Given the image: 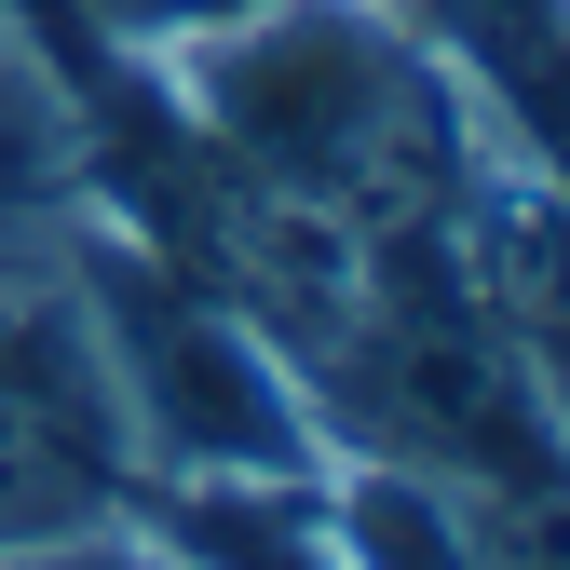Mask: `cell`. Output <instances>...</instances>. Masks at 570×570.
Masks as SVG:
<instances>
[{
    "label": "cell",
    "mask_w": 570,
    "mask_h": 570,
    "mask_svg": "<svg viewBox=\"0 0 570 570\" xmlns=\"http://www.w3.org/2000/svg\"><path fill=\"white\" fill-rule=\"evenodd\" d=\"M150 68L177 82L190 136L218 164L340 218L353 245L462 218L475 164L503 150L462 109V82L407 41V14H381V0H258V14L204 28V41H164Z\"/></svg>",
    "instance_id": "obj_1"
},
{
    "label": "cell",
    "mask_w": 570,
    "mask_h": 570,
    "mask_svg": "<svg viewBox=\"0 0 570 570\" xmlns=\"http://www.w3.org/2000/svg\"><path fill=\"white\" fill-rule=\"evenodd\" d=\"M82 285V340H96V381H109V421L150 435V462L177 475H326V407L299 394V367L232 313L204 299L177 258H136V245H82L68 258Z\"/></svg>",
    "instance_id": "obj_2"
},
{
    "label": "cell",
    "mask_w": 570,
    "mask_h": 570,
    "mask_svg": "<svg viewBox=\"0 0 570 570\" xmlns=\"http://www.w3.org/2000/svg\"><path fill=\"white\" fill-rule=\"evenodd\" d=\"M407 41L462 82L503 150H557V0H407Z\"/></svg>",
    "instance_id": "obj_3"
},
{
    "label": "cell",
    "mask_w": 570,
    "mask_h": 570,
    "mask_svg": "<svg viewBox=\"0 0 570 570\" xmlns=\"http://www.w3.org/2000/svg\"><path fill=\"white\" fill-rule=\"evenodd\" d=\"M82 14L122 41V55H164V41H204V28H232V14H258V0H82Z\"/></svg>",
    "instance_id": "obj_4"
}]
</instances>
